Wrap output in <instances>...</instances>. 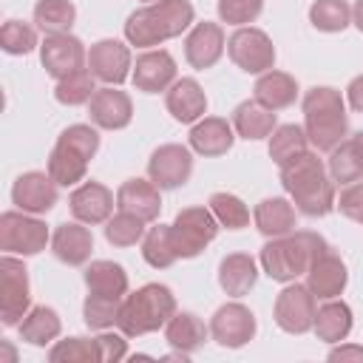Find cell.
Instances as JSON below:
<instances>
[{"label": "cell", "instance_id": "obj_1", "mask_svg": "<svg viewBox=\"0 0 363 363\" xmlns=\"http://www.w3.org/2000/svg\"><path fill=\"white\" fill-rule=\"evenodd\" d=\"M281 184L295 210L309 218H323L335 210V182L315 150H303L281 164Z\"/></svg>", "mask_w": 363, "mask_h": 363}, {"label": "cell", "instance_id": "obj_2", "mask_svg": "<svg viewBox=\"0 0 363 363\" xmlns=\"http://www.w3.org/2000/svg\"><path fill=\"white\" fill-rule=\"evenodd\" d=\"M196 26V9L190 0H153L125 20V40L136 48H153L173 37H182Z\"/></svg>", "mask_w": 363, "mask_h": 363}, {"label": "cell", "instance_id": "obj_3", "mask_svg": "<svg viewBox=\"0 0 363 363\" xmlns=\"http://www.w3.org/2000/svg\"><path fill=\"white\" fill-rule=\"evenodd\" d=\"M329 244L323 235L312 233V230H292L286 235H278V238H269L264 247H261V269L267 278L278 281V284H289V281H298L301 275H306L309 264L326 252Z\"/></svg>", "mask_w": 363, "mask_h": 363}, {"label": "cell", "instance_id": "obj_4", "mask_svg": "<svg viewBox=\"0 0 363 363\" xmlns=\"http://www.w3.org/2000/svg\"><path fill=\"white\" fill-rule=\"evenodd\" d=\"M303 130L315 150L329 153L349 136V113L346 99L337 88L315 85L303 94Z\"/></svg>", "mask_w": 363, "mask_h": 363}, {"label": "cell", "instance_id": "obj_5", "mask_svg": "<svg viewBox=\"0 0 363 363\" xmlns=\"http://www.w3.org/2000/svg\"><path fill=\"white\" fill-rule=\"evenodd\" d=\"M176 315V295L164 284H145L136 292L122 298L119 309V332L128 337H142L164 329V323Z\"/></svg>", "mask_w": 363, "mask_h": 363}, {"label": "cell", "instance_id": "obj_6", "mask_svg": "<svg viewBox=\"0 0 363 363\" xmlns=\"http://www.w3.org/2000/svg\"><path fill=\"white\" fill-rule=\"evenodd\" d=\"M51 244V233L45 221L23 210H6L0 216V250L9 255H37Z\"/></svg>", "mask_w": 363, "mask_h": 363}, {"label": "cell", "instance_id": "obj_7", "mask_svg": "<svg viewBox=\"0 0 363 363\" xmlns=\"http://www.w3.org/2000/svg\"><path fill=\"white\" fill-rule=\"evenodd\" d=\"M28 309H31L28 269L20 255L3 252L0 258V320L3 326H20Z\"/></svg>", "mask_w": 363, "mask_h": 363}, {"label": "cell", "instance_id": "obj_8", "mask_svg": "<svg viewBox=\"0 0 363 363\" xmlns=\"http://www.w3.org/2000/svg\"><path fill=\"white\" fill-rule=\"evenodd\" d=\"M218 221L210 207H184L176 213L170 224L173 247L179 258H196L204 252V247L218 235Z\"/></svg>", "mask_w": 363, "mask_h": 363}, {"label": "cell", "instance_id": "obj_9", "mask_svg": "<svg viewBox=\"0 0 363 363\" xmlns=\"http://www.w3.org/2000/svg\"><path fill=\"white\" fill-rule=\"evenodd\" d=\"M315 312H318V298L312 295V289L306 284H298V281L284 284V289L278 292V298L272 303V318H275L278 329H284L286 335L312 332Z\"/></svg>", "mask_w": 363, "mask_h": 363}, {"label": "cell", "instance_id": "obj_10", "mask_svg": "<svg viewBox=\"0 0 363 363\" xmlns=\"http://www.w3.org/2000/svg\"><path fill=\"white\" fill-rule=\"evenodd\" d=\"M227 54L244 74H267L275 68V45L267 31L241 26L227 37Z\"/></svg>", "mask_w": 363, "mask_h": 363}, {"label": "cell", "instance_id": "obj_11", "mask_svg": "<svg viewBox=\"0 0 363 363\" xmlns=\"http://www.w3.org/2000/svg\"><path fill=\"white\" fill-rule=\"evenodd\" d=\"M258 332V320L250 306L230 301L218 306L210 318V337L224 349H241L247 346Z\"/></svg>", "mask_w": 363, "mask_h": 363}, {"label": "cell", "instance_id": "obj_12", "mask_svg": "<svg viewBox=\"0 0 363 363\" xmlns=\"http://www.w3.org/2000/svg\"><path fill=\"white\" fill-rule=\"evenodd\" d=\"M193 173V150L187 145H159L150 159H147V179L159 187V190H176L182 184H187Z\"/></svg>", "mask_w": 363, "mask_h": 363}, {"label": "cell", "instance_id": "obj_13", "mask_svg": "<svg viewBox=\"0 0 363 363\" xmlns=\"http://www.w3.org/2000/svg\"><path fill=\"white\" fill-rule=\"evenodd\" d=\"M40 62L48 77L62 79L88 65V51L82 45V40L74 37L71 31L68 34H45V40L40 43Z\"/></svg>", "mask_w": 363, "mask_h": 363}, {"label": "cell", "instance_id": "obj_14", "mask_svg": "<svg viewBox=\"0 0 363 363\" xmlns=\"http://www.w3.org/2000/svg\"><path fill=\"white\" fill-rule=\"evenodd\" d=\"M88 68L105 85H122L133 71L130 48L122 40H113V37L96 40L88 51Z\"/></svg>", "mask_w": 363, "mask_h": 363}, {"label": "cell", "instance_id": "obj_15", "mask_svg": "<svg viewBox=\"0 0 363 363\" xmlns=\"http://www.w3.org/2000/svg\"><path fill=\"white\" fill-rule=\"evenodd\" d=\"M176 60L170 51L164 48H145L136 62H133V71H130V82L136 91L142 94H159V91H167L173 82H176Z\"/></svg>", "mask_w": 363, "mask_h": 363}, {"label": "cell", "instance_id": "obj_16", "mask_svg": "<svg viewBox=\"0 0 363 363\" xmlns=\"http://www.w3.org/2000/svg\"><path fill=\"white\" fill-rule=\"evenodd\" d=\"M57 182L48 176V170H28L23 176H17V182L11 184V204L23 213H31V216H43L48 213L60 193H57Z\"/></svg>", "mask_w": 363, "mask_h": 363}, {"label": "cell", "instance_id": "obj_17", "mask_svg": "<svg viewBox=\"0 0 363 363\" xmlns=\"http://www.w3.org/2000/svg\"><path fill=\"white\" fill-rule=\"evenodd\" d=\"M116 207V196L102 184V182H82L71 190L68 196V210L77 221L94 227V224H105L113 216Z\"/></svg>", "mask_w": 363, "mask_h": 363}, {"label": "cell", "instance_id": "obj_18", "mask_svg": "<svg viewBox=\"0 0 363 363\" xmlns=\"http://www.w3.org/2000/svg\"><path fill=\"white\" fill-rule=\"evenodd\" d=\"M227 48V37H224V28L218 23H196L187 37H184V60L196 68V71H207L213 68L221 54Z\"/></svg>", "mask_w": 363, "mask_h": 363}, {"label": "cell", "instance_id": "obj_19", "mask_svg": "<svg viewBox=\"0 0 363 363\" xmlns=\"http://www.w3.org/2000/svg\"><path fill=\"white\" fill-rule=\"evenodd\" d=\"M88 113H91V122L96 128L122 130L133 119V102L125 91H119V85H105V88H96V94L91 96Z\"/></svg>", "mask_w": 363, "mask_h": 363}, {"label": "cell", "instance_id": "obj_20", "mask_svg": "<svg viewBox=\"0 0 363 363\" xmlns=\"http://www.w3.org/2000/svg\"><path fill=\"white\" fill-rule=\"evenodd\" d=\"M346 284H349V269H346L343 258L337 252H332V247L326 252H320L306 269V286L312 289V295L318 301L340 298Z\"/></svg>", "mask_w": 363, "mask_h": 363}, {"label": "cell", "instance_id": "obj_21", "mask_svg": "<svg viewBox=\"0 0 363 363\" xmlns=\"http://www.w3.org/2000/svg\"><path fill=\"white\" fill-rule=\"evenodd\" d=\"M164 105L167 113L182 122V125H193L207 113V94L199 85V79L193 77H179L167 91H164Z\"/></svg>", "mask_w": 363, "mask_h": 363}, {"label": "cell", "instance_id": "obj_22", "mask_svg": "<svg viewBox=\"0 0 363 363\" xmlns=\"http://www.w3.org/2000/svg\"><path fill=\"white\" fill-rule=\"evenodd\" d=\"M51 252L68 267L88 264V258L94 252V235L88 230V224H82L77 218L57 224V230L51 233Z\"/></svg>", "mask_w": 363, "mask_h": 363}, {"label": "cell", "instance_id": "obj_23", "mask_svg": "<svg viewBox=\"0 0 363 363\" xmlns=\"http://www.w3.org/2000/svg\"><path fill=\"white\" fill-rule=\"evenodd\" d=\"M190 150L199 153V156H224L233 142H235V130H233V122L221 119V116H201L199 122H193L190 128Z\"/></svg>", "mask_w": 363, "mask_h": 363}, {"label": "cell", "instance_id": "obj_24", "mask_svg": "<svg viewBox=\"0 0 363 363\" xmlns=\"http://www.w3.org/2000/svg\"><path fill=\"white\" fill-rule=\"evenodd\" d=\"M116 207L145 221H156L162 213V190L150 179H128L116 190Z\"/></svg>", "mask_w": 363, "mask_h": 363}, {"label": "cell", "instance_id": "obj_25", "mask_svg": "<svg viewBox=\"0 0 363 363\" xmlns=\"http://www.w3.org/2000/svg\"><path fill=\"white\" fill-rule=\"evenodd\" d=\"M233 130L235 136L247 139V142H258V139H269V133L278 128V116L275 111L264 108L255 96L252 99H244L235 105L233 111Z\"/></svg>", "mask_w": 363, "mask_h": 363}, {"label": "cell", "instance_id": "obj_26", "mask_svg": "<svg viewBox=\"0 0 363 363\" xmlns=\"http://www.w3.org/2000/svg\"><path fill=\"white\" fill-rule=\"evenodd\" d=\"M252 221H255V230L267 238L286 235L295 230V204L292 199H284V196L261 199L252 210Z\"/></svg>", "mask_w": 363, "mask_h": 363}, {"label": "cell", "instance_id": "obj_27", "mask_svg": "<svg viewBox=\"0 0 363 363\" xmlns=\"http://www.w3.org/2000/svg\"><path fill=\"white\" fill-rule=\"evenodd\" d=\"M258 281V264L250 252H230L218 264V286L230 298H244Z\"/></svg>", "mask_w": 363, "mask_h": 363}, {"label": "cell", "instance_id": "obj_28", "mask_svg": "<svg viewBox=\"0 0 363 363\" xmlns=\"http://www.w3.org/2000/svg\"><path fill=\"white\" fill-rule=\"evenodd\" d=\"M352 326H354V318H352L349 303L332 298V301H326L323 306H318L312 332H315V337L323 340V343H340V340L349 337Z\"/></svg>", "mask_w": 363, "mask_h": 363}, {"label": "cell", "instance_id": "obj_29", "mask_svg": "<svg viewBox=\"0 0 363 363\" xmlns=\"http://www.w3.org/2000/svg\"><path fill=\"white\" fill-rule=\"evenodd\" d=\"M207 337H210V326L193 312H176L164 323V340L179 352L193 354L207 343Z\"/></svg>", "mask_w": 363, "mask_h": 363}, {"label": "cell", "instance_id": "obj_30", "mask_svg": "<svg viewBox=\"0 0 363 363\" xmlns=\"http://www.w3.org/2000/svg\"><path fill=\"white\" fill-rule=\"evenodd\" d=\"M252 91H255V99L269 111H284L298 99L295 77L286 74V71H275V68L267 71V74H258Z\"/></svg>", "mask_w": 363, "mask_h": 363}, {"label": "cell", "instance_id": "obj_31", "mask_svg": "<svg viewBox=\"0 0 363 363\" xmlns=\"http://www.w3.org/2000/svg\"><path fill=\"white\" fill-rule=\"evenodd\" d=\"M88 162H91V159H85V156H82L79 150H74L71 145L57 142V145L51 147V153H48L45 170H48V176H51L60 187H77V184L85 182Z\"/></svg>", "mask_w": 363, "mask_h": 363}, {"label": "cell", "instance_id": "obj_32", "mask_svg": "<svg viewBox=\"0 0 363 363\" xmlns=\"http://www.w3.org/2000/svg\"><path fill=\"white\" fill-rule=\"evenodd\" d=\"M85 286L91 295L125 298L128 295V272L116 261H91L85 267Z\"/></svg>", "mask_w": 363, "mask_h": 363}, {"label": "cell", "instance_id": "obj_33", "mask_svg": "<svg viewBox=\"0 0 363 363\" xmlns=\"http://www.w3.org/2000/svg\"><path fill=\"white\" fill-rule=\"evenodd\" d=\"M20 337L31 346H48L60 337L62 332V320L57 315V309L51 306H31L26 312V318L20 320Z\"/></svg>", "mask_w": 363, "mask_h": 363}, {"label": "cell", "instance_id": "obj_34", "mask_svg": "<svg viewBox=\"0 0 363 363\" xmlns=\"http://www.w3.org/2000/svg\"><path fill=\"white\" fill-rule=\"evenodd\" d=\"M34 23L43 34H68L77 23V6L71 0H37Z\"/></svg>", "mask_w": 363, "mask_h": 363}, {"label": "cell", "instance_id": "obj_35", "mask_svg": "<svg viewBox=\"0 0 363 363\" xmlns=\"http://www.w3.org/2000/svg\"><path fill=\"white\" fill-rule=\"evenodd\" d=\"M267 150H269V159L281 167V164H286L289 159H295L298 153H303V150H309V136H306V130L301 128V125H278L272 133H269V145H267Z\"/></svg>", "mask_w": 363, "mask_h": 363}, {"label": "cell", "instance_id": "obj_36", "mask_svg": "<svg viewBox=\"0 0 363 363\" xmlns=\"http://www.w3.org/2000/svg\"><path fill=\"white\" fill-rule=\"evenodd\" d=\"M326 170L332 176L335 184H352V182H360L363 179V162L352 145V136H346L337 147L329 150V159H326Z\"/></svg>", "mask_w": 363, "mask_h": 363}, {"label": "cell", "instance_id": "obj_37", "mask_svg": "<svg viewBox=\"0 0 363 363\" xmlns=\"http://www.w3.org/2000/svg\"><path fill=\"white\" fill-rule=\"evenodd\" d=\"M142 258L153 267V269H167L179 261L176 247H173V235H170V224H156L145 233L142 238Z\"/></svg>", "mask_w": 363, "mask_h": 363}, {"label": "cell", "instance_id": "obj_38", "mask_svg": "<svg viewBox=\"0 0 363 363\" xmlns=\"http://www.w3.org/2000/svg\"><path fill=\"white\" fill-rule=\"evenodd\" d=\"M94 94H96V77L91 74V68H79V71L57 79V88H54L57 102L60 105H68V108H77V105L91 102Z\"/></svg>", "mask_w": 363, "mask_h": 363}, {"label": "cell", "instance_id": "obj_39", "mask_svg": "<svg viewBox=\"0 0 363 363\" xmlns=\"http://www.w3.org/2000/svg\"><path fill=\"white\" fill-rule=\"evenodd\" d=\"M309 23L318 31L337 34L352 23V6L346 0H315L309 6Z\"/></svg>", "mask_w": 363, "mask_h": 363}, {"label": "cell", "instance_id": "obj_40", "mask_svg": "<svg viewBox=\"0 0 363 363\" xmlns=\"http://www.w3.org/2000/svg\"><path fill=\"white\" fill-rule=\"evenodd\" d=\"M145 218H139V216H133V213H128V210H119V213H113L108 221H105V238H108V244H113V247H133V244H142V238H145Z\"/></svg>", "mask_w": 363, "mask_h": 363}, {"label": "cell", "instance_id": "obj_41", "mask_svg": "<svg viewBox=\"0 0 363 363\" xmlns=\"http://www.w3.org/2000/svg\"><path fill=\"white\" fill-rule=\"evenodd\" d=\"M207 207L213 210L216 221L227 230H244L250 224V207L235 193H213Z\"/></svg>", "mask_w": 363, "mask_h": 363}, {"label": "cell", "instance_id": "obj_42", "mask_svg": "<svg viewBox=\"0 0 363 363\" xmlns=\"http://www.w3.org/2000/svg\"><path fill=\"white\" fill-rule=\"evenodd\" d=\"M51 363H99L96 340L94 337H65L54 340L48 349Z\"/></svg>", "mask_w": 363, "mask_h": 363}, {"label": "cell", "instance_id": "obj_43", "mask_svg": "<svg viewBox=\"0 0 363 363\" xmlns=\"http://www.w3.org/2000/svg\"><path fill=\"white\" fill-rule=\"evenodd\" d=\"M119 309H122V298H105V295H91L82 303V318L88 329H111L119 320Z\"/></svg>", "mask_w": 363, "mask_h": 363}, {"label": "cell", "instance_id": "obj_44", "mask_svg": "<svg viewBox=\"0 0 363 363\" xmlns=\"http://www.w3.org/2000/svg\"><path fill=\"white\" fill-rule=\"evenodd\" d=\"M37 28L31 23H23V20H6L3 28H0V48L6 54H14V57H23V54H31L37 48Z\"/></svg>", "mask_w": 363, "mask_h": 363}, {"label": "cell", "instance_id": "obj_45", "mask_svg": "<svg viewBox=\"0 0 363 363\" xmlns=\"http://www.w3.org/2000/svg\"><path fill=\"white\" fill-rule=\"evenodd\" d=\"M218 20L227 26H250L261 17L264 11V0H218Z\"/></svg>", "mask_w": 363, "mask_h": 363}, {"label": "cell", "instance_id": "obj_46", "mask_svg": "<svg viewBox=\"0 0 363 363\" xmlns=\"http://www.w3.org/2000/svg\"><path fill=\"white\" fill-rule=\"evenodd\" d=\"M57 142H65L74 150H79L85 159H94L96 150H99V130H96V125H82V122L79 125H68L57 136Z\"/></svg>", "mask_w": 363, "mask_h": 363}, {"label": "cell", "instance_id": "obj_47", "mask_svg": "<svg viewBox=\"0 0 363 363\" xmlns=\"http://www.w3.org/2000/svg\"><path fill=\"white\" fill-rule=\"evenodd\" d=\"M128 335L122 332H108L102 329L94 340H96V352H99V363H119L128 357Z\"/></svg>", "mask_w": 363, "mask_h": 363}, {"label": "cell", "instance_id": "obj_48", "mask_svg": "<svg viewBox=\"0 0 363 363\" xmlns=\"http://www.w3.org/2000/svg\"><path fill=\"white\" fill-rule=\"evenodd\" d=\"M335 207H337L346 218H352V221H357V224L363 227V182L346 184L343 193H340V199L335 201Z\"/></svg>", "mask_w": 363, "mask_h": 363}, {"label": "cell", "instance_id": "obj_49", "mask_svg": "<svg viewBox=\"0 0 363 363\" xmlns=\"http://www.w3.org/2000/svg\"><path fill=\"white\" fill-rule=\"evenodd\" d=\"M329 360H357V363H363V346H357V343H343L340 340V346L335 343V349H329V354H326Z\"/></svg>", "mask_w": 363, "mask_h": 363}, {"label": "cell", "instance_id": "obj_50", "mask_svg": "<svg viewBox=\"0 0 363 363\" xmlns=\"http://www.w3.org/2000/svg\"><path fill=\"white\" fill-rule=\"evenodd\" d=\"M346 102H349L352 111L363 113V74L349 82V88H346Z\"/></svg>", "mask_w": 363, "mask_h": 363}, {"label": "cell", "instance_id": "obj_51", "mask_svg": "<svg viewBox=\"0 0 363 363\" xmlns=\"http://www.w3.org/2000/svg\"><path fill=\"white\" fill-rule=\"evenodd\" d=\"M352 23L363 34V0H354V6H352Z\"/></svg>", "mask_w": 363, "mask_h": 363}, {"label": "cell", "instance_id": "obj_52", "mask_svg": "<svg viewBox=\"0 0 363 363\" xmlns=\"http://www.w3.org/2000/svg\"><path fill=\"white\" fill-rule=\"evenodd\" d=\"M352 145H354V150H357V156H360V162H363V130H357V133L352 136Z\"/></svg>", "mask_w": 363, "mask_h": 363}, {"label": "cell", "instance_id": "obj_53", "mask_svg": "<svg viewBox=\"0 0 363 363\" xmlns=\"http://www.w3.org/2000/svg\"><path fill=\"white\" fill-rule=\"evenodd\" d=\"M145 3H153V0H145Z\"/></svg>", "mask_w": 363, "mask_h": 363}]
</instances>
